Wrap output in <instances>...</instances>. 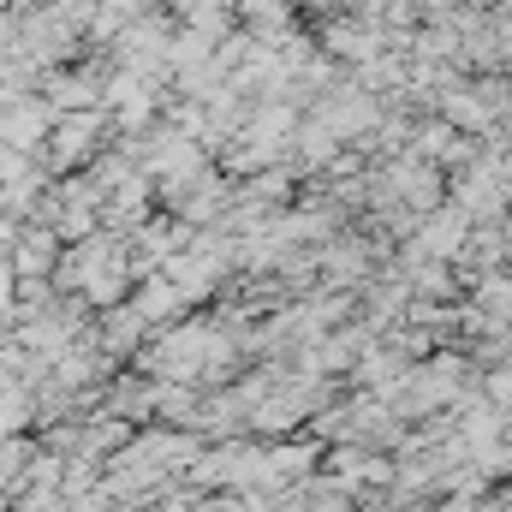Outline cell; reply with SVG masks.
Wrapping results in <instances>:
<instances>
[{
  "label": "cell",
  "instance_id": "obj_1",
  "mask_svg": "<svg viewBox=\"0 0 512 512\" xmlns=\"http://www.w3.org/2000/svg\"><path fill=\"white\" fill-rule=\"evenodd\" d=\"M382 120L376 114V96L370 90H352V84H340L322 108H316V126H328L334 137H358V131H370Z\"/></svg>",
  "mask_w": 512,
  "mask_h": 512
},
{
  "label": "cell",
  "instance_id": "obj_2",
  "mask_svg": "<svg viewBox=\"0 0 512 512\" xmlns=\"http://www.w3.org/2000/svg\"><path fill=\"white\" fill-rule=\"evenodd\" d=\"M465 239H471V215H465L459 203H447V209H429V221H423L411 256H459Z\"/></svg>",
  "mask_w": 512,
  "mask_h": 512
},
{
  "label": "cell",
  "instance_id": "obj_3",
  "mask_svg": "<svg viewBox=\"0 0 512 512\" xmlns=\"http://www.w3.org/2000/svg\"><path fill=\"white\" fill-rule=\"evenodd\" d=\"M96 131H102V108H84V114H66V126H54V143H48V155H54V167H78V161L90 155V143H96Z\"/></svg>",
  "mask_w": 512,
  "mask_h": 512
},
{
  "label": "cell",
  "instance_id": "obj_4",
  "mask_svg": "<svg viewBox=\"0 0 512 512\" xmlns=\"http://www.w3.org/2000/svg\"><path fill=\"white\" fill-rule=\"evenodd\" d=\"M179 304H185V292H179L173 280H149V286L137 292V316H143V322H173Z\"/></svg>",
  "mask_w": 512,
  "mask_h": 512
},
{
  "label": "cell",
  "instance_id": "obj_5",
  "mask_svg": "<svg viewBox=\"0 0 512 512\" xmlns=\"http://www.w3.org/2000/svg\"><path fill=\"white\" fill-rule=\"evenodd\" d=\"M411 6H429V12H447L453 0H411Z\"/></svg>",
  "mask_w": 512,
  "mask_h": 512
}]
</instances>
